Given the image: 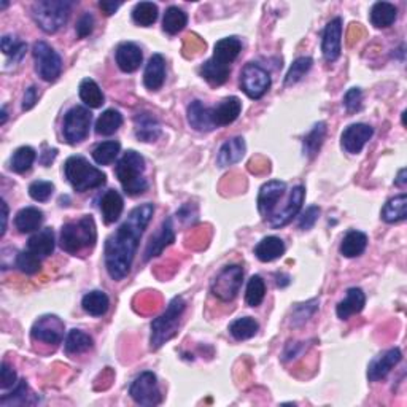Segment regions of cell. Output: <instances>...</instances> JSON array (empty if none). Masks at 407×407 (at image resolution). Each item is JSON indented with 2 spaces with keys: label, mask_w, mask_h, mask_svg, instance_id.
Returning <instances> with one entry per match:
<instances>
[{
  "label": "cell",
  "mask_w": 407,
  "mask_h": 407,
  "mask_svg": "<svg viewBox=\"0 0 407 407\" xmlns=\"http://www.w3.org/2000/svg\"><path fill=\"white\" fill-rule=\"evenodd\" d=\"M155 214V205L145 202L137 205L126 221L105 242V268L111 280L120 282L131 273L135 253L144 231Z\"/></svg>",
  "instance_id": "1"
},
{
  "label": "cell",
  "mask_w": 407,
  "mask_h": 407,
  "mask_svg": "<svg viewBox=\"0 0 407 407\" xmlns=\"http://www.w3.org/2000/svg\"><path fill=\"white\" fill-rule=\"evenodd\" d=\"M242 50L239 39L226 37L218 40L214 48V56L200 67V76L212 86L225 85L229 74H231V64L237 59Z\"/></svg>",
  "instance_id": "2"
},
{
  "label": "cell",
  "mask_w": 407,
  "mask_h": 407,
  "mask_svg": "<svg viewBox=\"0 0 407 407\" xmlns=\"http://www.w3.org/2000/svg\"><path fill=\"white\" fill-rule=\"evenodd\" d=\"M145 159L135 150H127L118 161L115 174L127 196H140L149 190V180L145 179Z\"/></svg>",
  "instance_id": "3"
},
{
  "label": "cell",
  "mask_w": 407,
  "mask_h": 407,
  "mask_svg": "<svg viewBox=\"0 0 407 407\" xmlns=\"http://www.w3.org/2000/svg\"><path fill=\"white\" fill-rule=\"evenodd\" d=\"M64 175L76 193L96 190L107 183V175L83 156H70L64 164Z\"/></svg>",
  "instance_id": "4"
},
{
  "label": "cell",
  "mask_w": 407,
  "mask_h": 407,
  "mask_svg": "<svg viewBox=\"0 0 407 407\" xmlns=\"http://www.w3.org/2000/svg\"><path fill=\"white\" fill-rule=\"evenodd\" d=\"M97 240V229L94 218L91 215H86L76 221H70L67 225L62 226L61 231V249L64 251L70 253V255H76L81 250L91 249Z\"/></svg>",
  "instance_id": "5"
},
{
  "label": "cell",
  "mask_w": 407,
  "mask_h": 407,
  "mask_svg": "<svg viewBox=\"0 0 407 407\" xmlns=\"http://www.w3.org/2000/svg\"><path fill=\"white\" fill-rule=\"evenodd\" d=\"M186 309V303L181 296H175L170 301L167 309L161 315L151 322V338L150 347L153 350H158L167 340H170L177 334V329L180 326V320L183 312Z\"/></svg>",
  "instance_id": "6"
},
{
  "label": "cell",
  "mask_w": 407,
  "mask_h": 407,
  "mask_svg": "<svg viewBox=\"0 0 407 407\" xmlns=\"http://www.w3.org/2000/svg\"><path fill=\"white\" fill-rule=\"evenodd\" d=\"M72 8V2L67 0H42L35 2L32 7V16L37 25L46 34H56L66 25Z\"/></svg>",
  "instance_id": "7"
},
{
  "label": "cell",
  "mask_w": 407,
  "mask_h": 407,
  "mask_svg": "<svg viewBox=\"0 0 407 407\" xmlns=\"http://www.w3.org/2000/svg\"><path fill=\"white\" fill-rule=\"evenodd\" d=\"M242 283H244V269L239 264L223 268L218 275L212 282L210 291L221 303H231L240 291Z\"/></svg>",
  "instance_id": "8"
},
{
  "label": "cell",
  "mask_w": 407,
  "mask_h": 407,
  "mask_svg": "<svg viewBox=\"0 0 407 407\" xmlns=\"http://www.w3.org/2000/svg\"><path fill=\"white\" fill-rule=\"evenodd\" d=\"M92 123L91 111L81 105H75L64 116L62 134L67 144L76 145L83 142L90 135V127Z\"/></svg>",
  "instance_id": "9"
},
{
  "label": "cell",
  "mask_w": 407,
  "mask_h": 407,
  "mask_svg": "<svg viewBox=\"0 0 407 407\" xmlns=\"http://www.w3.org/2000/svg\"><path fill=\"white\" fill-rule=\"evenodd\" d=\"M35 72L45 81H56L62 72V59L46 42H35L32 48Z\"/></svg>",
  "instance_id": "10"
},
{
  "label": "cell",
  "mask_w": 407,
  "mask_h": 407,
  "mask_svg": "<svg viewBox=\"0 0 407 407\" xmlns=\"http://www.w3.org/2000/svg\"><path fill=\"white\" fill-rule=\"evenodd\" d=\"M270 74L256 62H249L240 72V90L250 99H261L269 91Z\"/></svg>",
  "instance_id": "11"
},
{
  "label": "cell",
  "mask_w": 407,
  "mask_h": 407,
  "mask_svg": "<svg viewBox=\"0 0 407 407\" xmlns=\"http://www.w3.org/2000/svg\"><path fill=\"white\" fill-rule=\"evenodd\" d=\"M129 394H131L135 403L144 407L158 406L163 401L156 375L150 373V371H145V373L135 377L131 383V388H129Z\"/></svg>",
  "instance_id": "12"
},
{
  "label": "cell",
  "mask_w": 407,
  "mask_h": 407,
  "mask_svg": "<svg viewBox=\"0 0 407 407\" xmlns=\"http://www.w3.org/2000/svg\"><path fill=\"white\" fill-rule=\"evenodd\" d=\"M34 340L43 342V344L57 345L64 339V322L56 315H43L34 323L31 329Z\"/></svg>",
  "instance_id": "13"
},
{
  "label": "cell",
  "mask_w": 407,
  "mask_h": 407,
  "mask_svg": "<svg viewBox=\"0 0 407 407\" xmlns=\"http://www.w3.org/2000/svg\"><path fill=\"white\" fill-rule=\"evenodd\" d=\"M287 191V183L280 180H269L264 183L258 194V210L264 220H270L279 199Z\"/></svg>",
  "instance_id": "14"
},
{
  "label": "cell",
  "mask_w": 407,
  "mask_h": 407,
  "mask_svg": "<svg viewBox=\"0 0 407 407\" xmlns=\"http://www.w3.org/2000/svg\"><path fill=\"white\" fill-rule=\"evenodd\" d=\"M374 135V129L369 125H363V123H357V125H350L344 129L340 135V145L347 153L350 155H358L364 149L371 137Z\"/></svg>",
  "instance_id": "15"
},
{
  "label": "cell",
  "mask_w": 407,
  "mask_h": 407,
  "mask_svg": "<svg viewBox=\"0 0 407 407\" xmlns=\"http://www.w3.org/2000/svg\"><path fill=\"white\" fill-rule=\"evenodd\" d=\"M322 51L326 62H336L342 51V20L334 18L326 25L323 31Z\"/></svg>",
  "instance_id": "16"
},
{
  "label": "cell",
  "mask_w": 407,
  "mask_h": 407,
  "mask_svg": "<svg viewBox=\"0 0 407 407\" xmlns=\"http://www.w3.org/2000/svg\"><path fill=\"white\" fill-rule=\"evenodd\" d=\"M240 111H242V102L239 97L231 96V97L223 99L220 104L210 109L212 125H214L215 129L233 125V123L239 118Z\"/></svg>",
  "instance_id": "17"
},
{
  "label": "cell",
  "mask_w": 407,
  "mask_h": 407,
  "mask_svg": "<svg viewBox=\"0 0 407 407\" xmlns=\"http://www.w3.org/2000/svg\"><path fill=\"white\" fill-rule=\"evenodd\" d=\"M174 242H175V231L172 225V218H167V220L163 221L159 231L151 235L149 245H146L144 259L145 261H150V259L159 256L169 245H172Z\"/></svg>",
  "instance_id": "18"
},
{
  "label": "cell",
  "mask_w": 407,
  "mask_h": 407,
  "mask_svg": "<svg viewBox=\"0 0 407 407\" xmlns=\"http://www.w3.org/2000/svg\"><path fill=\"white\" fill-rule=\"evenodd\" d=\"M401 358H403V353H401L398 347H394V349H390L383 353V355L374 358L373 361L369 363L368 379L371 382H379L382 379H385V377L392 373L394 366L401 361Z\"/></svg>",
  "instance_id": "19"
},
{
  "label": "cell",
  "mask_w": 407,
  "mask_h": 407,
  "mask_svg": "<svg viewBox=\"0 0 407 407\" xmlns=\"http://www.w3.org/2000/svg\"><path fill=\"white\" fill-rule=\"evenodd\" d=\"M304 198H305V188L301 186V185L294 186L291 194H290V199H288V202L285 205V209H283L280 214H277L275 216L270 218L269 225L273 226L274 229L287 226L288 223H290L293 218L299 214V210L304 204Z\"/></svg>",
  "instance_id": "20"
},
{
  "label": "cell",
  "mask_w": 407,
  "mask_h": 407,
  "mask_svg": "<svg viewBox=\"0 0 407 407\" xmlns=\"http://www.w3.org/2000/svg\"><path fill=\"white\" fill-rule=\"evenodd\" d=\"M134 132L140 142L150 144V142L158 140L161 135V125H159L158 118L150 111H140L134 116Z\"/></svg>",
  "instance_id": "21"
},
{
  "label": "cell",
  "mask_w": 407,
  "mask_h": 407,
  "mask_svg": "<svg viewBox=\"0 0 407 407\" xmlns=\"http://www.w3.org/2000/svg\"><path fill=\"white\" fill-rule=\"evenodd\" d=\"M115 59L121 72L132 74L140 67L142 61H144V53H142V50L135 43L123 42L118 45L115 51Z\"/></svg>",
  "instance_id": "22"
},
{
  "label": "cell",
  "mask_w": 407,
  "mask_h": 407,
  "mask_svg": "<svg viewBox=\"0 0 407 407\" xmlns=\"http://www.w3.org/2000/svg\"><path fill=\"white\" fill-rule=\"evenodd\" d=\"M166 81V59L163 55H153L145 67L144 85L146 90L158 91L161 90Z\"/></svg>",
  "instance_id": "23"
},
{
  "label": "cell",
  "mask_w": 407,
  "mask_h": 407,
  "mask_svg": "<svg viewBox=\"0 0 407 407\" xmlns=\"http://www.w3.org/2000/svg\"><path fill=\"white\" fill-rule=\"evenodd\" d=\"M364 304H366V294L361 288H357V287L349 288L345 298L338 304L336 314H338L340 320H349L352 315H357L364 309Z\"/></svg>",
  "instance_id": "24"
},
{
  "label": "cell",
  "mask_w": 407,
  "mask_h": 407,
  "mask_svg": "<svg viewBox=\"0 0 407 407\" xmlns=\"http://www.w3.org/2000/svg\"><path fill=\"white\" fill-rule=\"evenodd\" d=\"M99 209L100 214H102L104 221L107 223V225H111V223L120 220L123 209H125V200H123L121 194L116 190H109L105 191L102 198H100Z\"/></svg>",
  "instance_id": "25"
},
{
  "label": "cell",
  "mask_w": 407,
  "mask_h": 407,
  "mask_svg": "<svg viewBox=\"0 0 407 407\" xmlns=\"http://www.w3.org/2000/svg\"><path fill=\"white\" fill-rule=\"evenodd\" d=\"M247 145L245 140L242 137H234L231 140H226L225 144L221 145L220 151H218L216 156V164L220 167H229L237 164L242 158L245 155Z\"/></svg>",
  "instance_id": "26"
},
{
  "label": "cell",
  "mask_w": 407,
  "mask_h": 407,
  "mask_svg": "<svg viewBox=\"0 0 407 407\" xmlns=\"http://www.w3.org/2000/svg\"><path fill=\"white\" fill-rule=\"evenodd\" d=\"M188 123L199 132H210L215 129L214 125H212L210 109L205 107L200 100H193L188 105Z\"/></svg>",
  "instance_id": "27"
},
{
  "label": "cell",
  "mask_w": 407,
  "mask_h": 407,
  "mask_svg": "<svg viewBox=\"0 0 407 407\" xmlns=\"http://www.w3.org/2000/svg\"><path fill=\"white\" fill-rule=\"evenodd\" d=\"M55 233L51 228H45L42 231L35 233L31 239L27 240V250L32 251L39 258H46L55 251Z\"/></svg>",
  "instance_id": "28"
},
{
  "label": "cell",
  "mask_w": 407,
  "mask_h": 407,
  "mask_svg": "<svg viewBox=\"0 0 407 407\" xmlns=\"http://www.w3.org/2000/svg\"><path fill=\"white\" fill-rule=\"evenodd\" d=\"M366 247H368V235L361 231H357V229H352L342 239L339 251L345 258H357L363 255Z\"/></svg>",
  "instance_id": "29"
},
{
  "label": "cell",
  "mask_w": 407,
  "mask_h": 407,
  "mask_svg": "<svg viewBox=\"0 0 407 407\" xmlns=\"http://www.w3.org/2000/svg\"><path fill=\"white\" fill-rule=\"evenodd\" d=\"M285 253V244L280 237L275 235H268L255 247V255L263 263H270L283 256Z\"/></svg>",
  "instance_id": "30"
},
{
  "label": "cell",
  "mask_w": 407,
  "mask_h": 407,
  "mask_svg": "<svg viewBox=\"0 0 407 407\" xmlns=\"http://www.w3.org/2000/svg\"><path fill=\"white\" fill-rule=\"evenodd\" d=\"M43 223V212L37 207H26L18 212L15 216V226L21 234L37 231Z\"/></svg>",
  "instance_id": "31"
},
{
  "label": "cell",
  "mask_w": 407,
  "mask_h": 407,
  "mask_svg": "<svg viewBox=\"0 0 407 407\" xmlns=\"http://www.w3.org/2000/svg\"><path fill=\"white\" fill-rule=\"evenodd\" d=\"M407 218V194L401 193L392 198L382 209V220L385 223H399Z\"/></svg>",
  "instance_id": "32"
},
{
  "label": "cell",
  "mask_w": 407,
  "mask_h": 407,
  "mask_svg": "<svg viewBox=\"0 0 407 407\" xmlns=\"http://www.w3.org/2000/svg\"><path fill=\"white\" fill-rule=\"evenodd\" d=\"M398 16V8L393 4L377 2L371 8V22L377 29L390 27Z\"/></svg>",
  "instance_id": "33"
},
{
  "label": "cell",
  "mask_w": 407,
  "mask_h": 407,
  "mask_svg": "<svg viewBox=\"0 0 407 407\" xmlns=\"http://www.w3.org/2000/svg\"><path fill=\"white\" fill-rule=\"evenodd\" d=\"M81 305H83V310L86 314L92 317H102L107 314L110 308V299L104 291L94 290L85 294L83 299H81Z\"/></svg>",
  "instance_id": "34"
},
{
  "label": "cell",
  "mask_w": 407,
  "mask_h": 407,
  "mask_svg": "<svg viewBox=\"0 0 407 407\" xmlns=\"http://www.w3.org/2000/svg\"><path fill=\"white\" fill-rule=\"evenodd\" d=\"M94 340L90 334L81 331V329H72L69 331L66 342H64V350L67 355H80L90 349H92Z\"/></svg>",
  "instance_id": "35"
},
{
  "label": "cell",
  "mask_w": 407,
  "mask_h": 407,
  "mask_svg": "<svg viewBox=\"0 0 407 407\" xmlns=\"http://www.w3.org/2000/svg\"><path fill=\"white\" fill-rule=\"evenodd\" d=\"M78 94H80V99L83 100L86 107L90 109H99L104 105V92L100 90V86L94 81L92 78H85L83 81L80 83L78 88Z\"/></svg>",
  "instance_id": "36"
},
{
  "label": "cell",
  "mask_w": 407,
  "mask_h": 407,
  "mask_svg": "<svg viewBox=\"0 0 407 407\" xmlns=\"http://www.w3.org/2000/svg\"><path fill=\"white\" fill-rule=\"evenodd\" d=\"M324 135H326V125H324V123H317L314 129H312L303 140L304 156L314 159L318 155V151H320L323 145Z\"/></svg>",
  "instance_id": "37"
},
{
  "label": "cell",
  "mask_w": 407,
  "mask_h": 407,
  "mask_svg": "<svg viewBox=\"0 0 407 407\" xmlns=\"http://www.w3.org/2000/svg\"><path fill=\"white\" fill-rule=\"evenodd\" d=\"M37 398L29 393V385L26 380H21L18 387L10 394H4L0 398V406L2 407H13V406H25V404H35Z\"/></svg>",
  "instance_id": "38"
},
{
  "label": "cell",
  "mask_w": 407,
  "mask_h": 407,
  "mask_svg": "<svg viewBox=\"0 0 407 407\" xmlns=\"http://www.w3.org/2000/svg\"><path fill=\"white\" fill-rule=\"evenodd\" d=\"M123 125V115L115 109L105 110L96 121V132L99 135H113Z\"/></svg>",
  "instance_id": "39"
},
{
  "label": "cell",
  "mask_w": 407,
  "mask_h": 407,
  "mask_svg": "<svg viewBox=\"0 0 407 407\" xmlns=\"http://www.w3.org/2000/svg\"><path fill=\"white\" fill-rule=\"evenodd\" d=\"M259 324L251 317H242L234 320L231 324H229V333H231L233 338L235 340H247L251 339L253 336L258 333Z\"/></svg>",
  "instance_id": "40"
},
{
  "label": "cell",
  "mask_w": 407,
  "mask_h": 407,
  "mask_svg": "<svg viewBox=\"0 0 407 407\" xmlns=\"http://www.w3.org/2000/svg\"><path fill=\"white\" fill-rule=\"evenodd\" d=\"M188 22V16L185 11L179 7H169L163 18V29L169 35H175L185 29Z\"/></svg>",
  "instance_id": "41"
},
{
  "label": "cell",
  "mask_w": 407,
  "mask_h": 407,
  "mask_svg": "<svg viewBox=\"0 0 407 407\" xmlns=\"http://www.w3.org/2000/svg\"><path fill=\"white\" fill-rule=\"evenodd\" d=\"M121 144L116 140H107L99 144L96 149L92 150V159L96 161L99 166H109L116 159V156L120 155Z\"/></svg>",
  "instance_id": "42"
},
{
  "label": "cell",
  "mask_w": 407,
  "mask_h": 407,
  "mask_svg": "<svg viewBox=\"0 0 407 407\" xmlns=\"http://www.w3.org/2000/svg\"><path fill=\"white\" fill-rule=\"evenodd\" d=\"M132 20L142 27H150L158 20V5L153 2H140L132 10Z\"/></svg>",
  "instance_id": "43"
},
{
  "label": "cell",
  "mask_w": 407,
  "mask_h": 407,
  "mask_svg": "<svg viewBox=\"0 0 407 407\" xmlns=\"http://www.w3.org/2000/svg\"><path fill=\"white\" fill-rule=\"evenodd\" d=\"M37 158V153L31 146H21L13 153L11 158V170L16 174H25L32 167V164Z\"/></svg>",
  "instance_id": "44"
},
{
  "label": "cell",
  "mask_w": 407,
  "mask_h": 407,
  "mask_svg": "<svg viewBox=\"0 0 407 407\" xmlns=\"http://www.w3.org/2000/svg\"><path fill=\"white\" fill-rule=\"evenodd\" d=\"M264 296H266V283L261 279L259 275H253L249 280V285H247V291H245V301L250 308H258L261 305L264 301Z\"/></svg>",
  "instance_id": "45"
},
{
  "label": "cell",
  "mask_w": 407,
  "mask_h": 407,
  "mask_svg": "<svg viewBox=\"0 0 407 407\" xmlns=\"http://www.w3.org/2000/svg\"><path fill=\"white\" fill-rule=\"evenodd\" d=\"M312 66H314V59L312 57H309V56L298 57L296 61L291 64L290 70H288V74L285 76V85L287 86L296 85L298 81L303 80V76L309 72Z\"/></svg>",
  "instance_id": "46"
},
{
  "label": "cell",
  "mask_w": 407,
  "mask_h": 407,
  "mask_svg": "<svg viewBox=\"0 0 407 407\" xmlns=\"http://www.w3.org/2000/svg\"><path fill=\"white\" fill-rule=\"evenodd\" d=\"M0 48H2L4 55L11 57V61L15 64L25 57L27 51V43L15 40V37H11V35H4L2 40H0Z\"/></svg>",
  "instance_id": "47"
},
{
  "label": "cell",
  "mask_w": 407,
  "mask_h": 407,
  "mask_svg": "<svg viewBox=\"0 0 407 407\" xmlns=\"http://www.w3.org/2000/svg\"><path fill=\"white\" fill-rule=\"evenodd\" d=\"M16 268L27 275H34L40 273L42 263H40V258L37 255H34V253L29 250H25L16 256Z\"/></svg>",
  "instance_id": "48"
},
{
  "label": "cell",
  "mask_w": 407,
  "mask_h": 407,
  "mask_svg": "<svg viewBox=\"0 0 407 407\" xmlns=\"http://www.w3.org/2000/svg\"><path fill=\"white\" fill-rule=\"evenodd\" d=\"M318 310V299H312L309 303L305 304H298L296 308L293 310V317H291V323L294 326H299V324H304L309 318L315 314Z\"/></svg>",
  "instance_id": "49"
},
{
  "label": "cell",
  "mask_w": 407,
  "mask_h": 407,
  "mask_svg": "<svg viewBox=\"0 0 407 407\" xmlns=\"http://www.w3.org/2000/svg\"><path fill=\"white\" fill-rule=\"evenodd\" d=\"M53 193H55V185L51 181L37 180L31 183V186H29V194L37 202H46L53 196Z\"/></svg>",
  "instance_id": "50"
},
{
  "label": "cell",
  "mask_w": 407,
  "mask_h": 407,
  "mask_svg": "<svg viewBox=\"0 0 407 407\" xmlns=\"http://www.w3.org/2000/svg\"><path fill=\"white\" fill-rule=\"evenodd\" d=\"M342 104H344V107L349 113H355V111L361 109V104H363L361 90H359V88H352V90L345 92Z\"/></svg>",
  "instance_id": "51"
},
{
  "label": "cell",
  "mask_w": 407,
  "mask_h": 407,
  "mask_svg": "<svg viewBox=\"0 0 407 407\" xmlns=\"http://www.w3.org/2000/svg\"><path fill=\"white\" fill-rule=\"evenodd\" d=\"M318 216H320V207H318V205H310V207L305 209L304 214L299 218V229L309 231V229L315 226Z\"/></svg>",
  "instance_id": "52"
},
{
  "label": "cell",
  "mask_w": 407,
  "mask_h": 407,
  "mask_svg": "<svg viewBox=\"0 0 407 407\" xmlns=\"http://www.w3.org/2000/svg\"><path fill=\"white\" fill-rule=\"evenodd\" d=\"M16 380H18L16 371L11 368L7 361L0 364V387H2V390H7V388L13 387Z\"/></svg>",
  "instance_id": "53"
},
{
  "label": "cell",
  "mask_w": 407,
  "mask_h": 407,
  "mask_svg": "<svg viewBox=\"0 0 407 407\" xmlns=\"http://www.w3.org/2000/svg\"><path fill=\"white\" fill-rule=\"evenodd\" d=\"M92 29H94V18L90 13H85L80 18L78 22H76V35H78L80 39L88 37V35L92 32Z\"/></svg>",
  "instance_id": "54"
},
{
  "label": "cell",
  "mask_w": 407,
  "mask_h": 407,
  "mask_svg": "<svg viewBox=\"0 0 407 407\" xmlns=\"http://www.w3.org/2000/svg\"><path fill=\"white\" fill-rule=\"evenodd\" d=\"M39 94H37V88L31 86L27 88L25 92V97H22V110H31L35 104H37Z\"/></svg>",
  "instance_id": "55"
},
{
  "label": "cell",
  "mask_w": 407,
  "mask_h": 407,
  "mask_svg": "<svg viewBox=\"0 0 407 407\" xmlns=\"http://www.w3.org/2000/svg\"><path fill=\"white\" fill-rule=\"evenodd\" d=\"M100 10L104 11L107 16H111L115 13V11L121 7V2H107V0H104V2L99 4Z\"/></svg>",
  "instance_id": "56"
},
{
  "label": "cell",
  "mask_w": 407,
  "mask_h": 407,
  "mask_svg": "<svg viewBox=\"0 0 407 407\" xmlns=\"http://www.w3.org/2000/svg\"><path fill=\"white\" fill-rule=\"evenodd\" d=\"M2 229H0V237H4L5 231H7V221H8V205L5 202V199H2Z\"/></svg>",
  "instance_id": "57"
},
{
  "label": "cell",
  "mask_w": 407,
  "mask_h": 407,
  "mask_svg": "<svg viewBox=\"0 0 407 407\" xmlns=\"http://www.w3.org/2000/svg\"><path fill=\"white\" fill-rule=\"evenodd\" d=\"M275 277H277V287L283 288V287H287L288 283H290V277L285 275V274H277Z\"/></svg>",
  "instance_id": "58"
},
{
  "label": "cell",
  "mask_w": 407,
  "mask_h": 407,
  "mask_svg": "<svg viewBox=\"0 0 407 407\" xmlns=\"http://www.w3.org/2000/svg\"><path fill=\"white\" fill-rule=\"evenodd\" d=\"M406 169H401L399 170V174H398V179L394 180V185H398V186H404L406 183H407V180H406Z\"/></svg>",
  "instance_id": "59"
},
{
  "label": "cell",
  "mask_w": 407,
  "mask_h": 407,
  "mask_svg": "<svg viewBox=\"0 0 407 407\" xmlns=\"http://www.w3.org/2000/svg\"><path fill=\"white\" fill-rule=\"evenodd\" d=\"M0 113H2V120H0V125L4 126L5 123H7V116H8V115H7V110H5V107L2 109V111H0Z\"/></svg>",
  "instance_id": "60"
}]
</instances>
